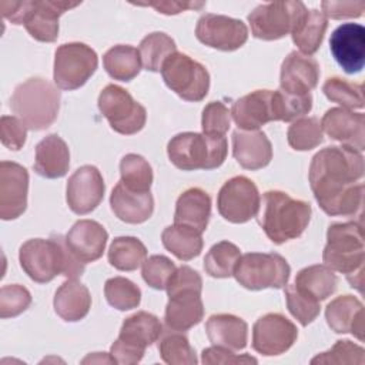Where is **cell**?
I'll return each instance as SVG.
<instances>
[{
	"label": "cell",
	"instance_id": "cell-38",
	"mask_svg": "<svg viewBox=\"0 0 365 365\" xmlns=\"http://www.w3.org/2000/svg\"><path fill=\"white\" fill-rule=\"evenodd\" d=\"M241 257L240 248L230 241L214 244L204 258V269L212 278H230Z\"/></svg>",
	"mask_w": 365,
	"mask_h": 365
},
{
	"label": "cell",
	"instance_id": "cell-30",
	"mask_svg": "<svg viewBox=\"0 0 365 365\" xmlns=\"http://www.w3.org/2000/svg\"><path fill=\"white\" fill-rule=\"evenodd\" d=\"M205 332L210 342L230 351H241L247 346L248 325L231 314H214L205 322Z\"/></svg>",
	"mask_w": 365,
	"mask_h": 365
},
{
	"label": "cell",
	"instance_id": "cell-1",
	"mask_svg": "<svg viewBox=\"0 0 365 365\" xmlns=\"http://www.w3.org/2000/svg\"><path fill=\"white\" fill-rule=\"evenodd\" d=\"M364 157L346 145H331L318 151L311 161L308 180L321 210L332 217L361 212Z\"/></svg>",
	"mask_w": 365,
	"mask_h": 365
},
{
	"label": "cell",
	"instance_id": "cell-53",
	"mask_svg": "<svg viewBox=\"0 0 365 365\" xmlns=\"http://www.w3.org/2000/svg\"><path fill=\"white\" fill-rule=\"evenodd\" d=\"M322 13L334 20L356 19L365 10V1H322Z\"/></svg>",
	"mask_w": 365,
	"mask_h": 365
},
{
	"label": "cell",
	"instance_id": "cell-42",
	"mask_svg": "<svg viewBox=\"0 0 365 365\" xmlns=\"http://www.w3.org/2000/svg\"><path fill=\"white\" fill-rule=\"evenodd\" d=\"M288 144L297 151H308L324 141V131L317 117H304L294 121L287 131Z\"/></svg>",
	"mask_w": 365,
	"mask_h": 365
},
{
	"label": "cell",
	"instance_id": "cell-17",
	"mask_svg": "<svg viewBox=\"0 0 365 365\" xmlns=\"http://www.w3.org/2000/svg\"><path fill=\"white\" fill-rule=\"evenodd\" d=\"M106 184L101 173L94 165L77 168L67 181L66 200L68 208L78 215L91 212L103 201Z\"/></svg>",
	"mask_w": 365,
	"mask_h": 365
},
{
	"label": "cell",
	"instance_id": "cell-8",
	"mask_svg": "<svg viewBox=\"0 0 365 365\" xmlns=\"http://www.w3.org/2000/svg\"><path fill=\"white\" fill-rule=\"evenodd\" d=\"M163 327L160 319L145 311H138L125 318L118 338L110 348V355L115 364H138L147 346H151L161 335Z\"/></svg>",
	"mask_w": 365,
	"mask_h": 365
},
{
	"label": "cell",
	"instance_id": "cell-16",
	"mask_svg": "<svg viewBox=\"0 0 365 365\" xmlns=\"http://www.w3.org/2000/svg\"><path fill=\"white\" fill-rule=\"evenodd\" d=\"M297 338V327L282 314H265L258 318L252 327V349L265 356L287 352Z\"/></svg>",
	"mask_w": 365,
	"mask_h": 365
},
{
	"label": "cell",
	"instance_id": "cell-25",
	"mask_svg": "<svg viewBox=\"0 0 365 365\" xmlns=\"http://www.w3.org/2000/svg\"><path fill=\"white\" fill-rule=\"evenodd\" d=\"M204 317L201 292L182 289L168 294L164 321L168 329L184 332L200 324Z\"/></svg>",
	"mask_w": 365,
	"mask_h": 365
},
{
	"label": "cell",
	"instance_id": "cell-48",
	"mask_svg": "<svg viewBox=\"0 0 365 365\" xmlns=\"http://www.w3.org/2000/svg\"><path fill=\"white\" fill-rule=\"evenodd\" d=\"M231 127L230 110L221 101L208 103L201 115L202 133L211 137H225Z\"/></svg>",
	"mask_w": 365,
	"mask_h": 365
},
{
	"label": "cell",
	"instance_id": "cell-36",
	"mask_svg": "<svg viewBox=\"0 0 365 365\" xmlns=\"http://www.w3.org/2000/svg\"><path fill=\"white\" fill-rule=\"evenodd\" d=\"M108 262L118 271H134L147 258L145 245L135 237H117L108 248Z\"/></svg>",
	"mask_w": 365,
	"mask_h": 365
},
{
	"label": "cell",
	"instance_id": "cell-23",
	"mask_svg": "<svg viewBox=\"0 0 365 365\" xmlns=\"http://www.w3.org/2000/svg\"><path fill=\"white\" fill-rule=\"evenodd\" d=\"M238 130L254 131L274 121L272 113V91L255 90L247 96L240 97L232 103L230 111Z\"/></svg>",
	"mask_w": 365,
	"mask_h": 365
},
{
	"label": "cell",
	"instance_id": "cell-19",
	"mask_svg": "<svg viewBox=\"0 0 365 365\" xmlns=\"http://www.w3.org/2000/svg\"><path fill=\"white\" fill-rule=\"evenodd\" d=\"M329 48L346 74L359 73L365 61V29L358 23L338 26L329 38Z\"/></svg>",
	"mask_w": 365,
	"mask_h": 365
},
{
	"label": "cell",
	"instance_id": "cell-5",
	"mask_svg": "<svg viewBox=\"0 0 365 365\" xmlns=\"http://www.w3.org/2000/svg\"><path fill=\"white\" fill-rule=\"evenodd\" d=\"M10 107L27 128L40 131L56 121L60 110V91L48 80L31 77L14 88Z\"/></svg>",
	"mask_w": 365,
	"mask_h": 365
},
{
	"label": "cell",
	"instance_id": "cell-29",
	"mask_svg": "<svg viewBox=\"0 0 365 365\" xmlns=\"http://www.w3.org/2000/svg\"><path fill=\"white\" fill-rule=\"evenodd\" d=\"M34 171L44 178H61L70 167V150L57 134L46 135L36 145Z\"/></svg>",
	"mask_w": 365,
	"mask_h": 365
},
{
	"label": "cell",
	"instance_id": "cell-3",
	"mask_svg": "<svg viewBox=\"0 0 365 365\" xmlns=\"http://www.w3.org/2000/svg\"><path fill=\"white\" fill-rule=\"evenodd\" d=\"M311 204L295 200L284 191L272 190L262 195L257 214L265 235L277 245L298 238L309 224Z\"/></svg>",
	"mask_w": 365,
	"mask_h": 365
},
{
	"label": "cell",
	"instance_id": "cell-50",
	"mask_svg": "<svg viewBox=\"0 0 365 365\" xmlns=\"http://www.w3.org/2000/svg\"><path fill=\"white\" fill-rule=\"evenodd\" d=\"M27 137V125L13 115H3L0 120V138L1 144L9 150H20Z\"/></svg>",
	"mask_w": 365,
	"mask_h": 365
},
{
	"label": "cell",
	"instance_id": "cell-13",
	"mask_svg": "<svg viewBox=\"0 0 365 365\" xmlns=\"http://www.w3.org/2000/svg\"><path fill=\"white\" fill-rule=\"evenodd\" d=\"M305 10L307 7L301 1H274L261 4L248 14L251 33L259 40H279L292 31L297 20Z\"/></svg>",
	"mask_w": 365,
	"mask_h": 365
},
{
	"label": "cell",
	"instance_id": "cell-51",
	"mask_svg": "<svg viewBox=\"0 0 365 365\" xmlns=\"http://www.w3.org/2000/svg\"><path fill=\"white\" fill-rule=\"evenodd\" d=\"M165 289H167V294H173V292L182 291V289H194V291L201 292V289H202V278L191 267L181 265L171 275Z\"/></svg>",
	"mask_w": 365,
	"mask_h": 365
},
{
	"label": "cell",
	"instance_id": "cell-54",
	"mask_svg": "<svg viewBox=\"0 0 365 365\" xmlns=\"http://www.w3.org/2000/svg\"><path fill=\"white\" fill-rule=\"evenodd\" d=\"M138 6H150L155 9L161 14H178L185 10L201 9L205 6L204 1H175V0H160V1H148V3H138Z\"/></svg>",
	"mask_w": 365,
	"mask_h": 365
},
{
	"label": "cell",
	"instance_id": "cell-40",
	"mask_svg": "<svg viewBox=\"0 0 365 365\" xmlns=\"http://www.w3.org/2000/svg\"><path fill=\"white\" fill-rule=\"evenodd\" d=\"M312 108V96L309 94H292L282 91L281 88L272 91V113L274 121H292Z\"/></svg>",
	"mask_w": 365,
	"mask_h": 365
},
{
	"label": "cell",
	"instance_id": "cell-21",
	"mask_svg": "<svg viewBox=\"0 0 365 365\" xmlns=\"http://www.w3.org/2000/svg\"><path fill=\"white\" fill-rule=\"evenodd\" d=\"M319 64L299 51H291L281 64L279 88L292 94H309L319 80Z\"/></svg>",
	"mask_w": 365,
	"mask_h": 365
},
{
	"label": "cell",
	"instance_id": "cell-7",
	"mask_svg": "<svg viewBox=\"0 0 365 365\" xmlns=\"http://www.w3.org/2000/svg\"><path fill=\"white\" fill-rule=\"evenodd\" d=\"M227 151L225 137H211L192 131L174 135L167 145L170 161L182 171L218 168L225 161Z\"/></svg>",
	"mask_w": 365,
	"mask_h": 365
},
{
	"label": "cell",
	"instance_id": "cell-24",
	"mask_svg": "<svg viewBox=\"0 0 365 365\" xmlns=\"http://www.w3.org/2000/svg\"><path fill=\"white\" fill-rule=\"evenodd\" d=\"M232 155L245 170H261L272 160V145L265 133L235 130L232 133Z\"/></svg>",
	"mask_w": 365,
	"mask_h": 365
},
{
	"label": "cell",
	"instance_id": "cell-46",
	"mask_svg": "<svg viewBox=\"0 0 365 365\" xmlns=\"http://www.w3.org/2000/svg\"><path fill=\"white\" fill-rule=\"evenodd\" d=\"M365 351L361 345L351 342L349 339L336 341L335 345L322 354H318L311 359V364H358L365 362Z\"/></svg>",
	"mask_w": 365,
	"mask_h": 365
},
{
	"label": "cell",
	"instance_id": "cell-20",
	"mask_svg": "<svg viewBox=\"0 0 365 365\" xmlns=\"http://www.w3.org/2000/svg\"><path fill=\"white\" fill-rule=\"evenodd\" d=\"M319 123L322 131H325L328 137L362 153L365 147V115L362 113H354L344 107H334L324 114Z\"/></svg>",
	"mask_w": 365,
	"mask_h": 365
},
{
	"label": "cell",
	"instance_id": "cell-31",
	"mask_svg": "<svg viewBox=\"0 0 365 365\" xmlns=\"http://www.w3.org/2000/svg\"><path fill=\"white\" fill-rule=\"evenodd\" d=\"M56 314L67 321L77 322L83 319L91 308V295L86 285L77 279L67 278L54 294L53 299Z\"/></svg>",
	"mask_w": 365,
	"mask_h": 365
},
{
	"label": "cell",
	"instance_id": "cell-32",
	"mask_svg": "<svg viewBox=\"0 0 365 365\" xmlns=\"http://www.w3.org/2000/svg\"><path fill=\"white\" fill-rule=\"evenodd\" d=\"M327 27L328 19L322 11L317 9H307L299 16L291 31L292 41L302 54L311 56L321 47Z\"/></svg>",
	"mask_w": 365,
	"mask_h": 365
},
{
	"label": "cell",
	"instance_id": "cell-12",
	"mask_svg": "<svg viewBox=\"0 0 365 365\" xmlns=\"http://www.w3.org/2000/svg\"><path fill=\"white\" fill-rule=\"evenodd\" d=\"M97 104L110 127L118 134L133 135L145 125V108L120 86H106L98 96Z\"/></svg>",
	"mask_w": 365,
	"mask_h": 365
},
{
	"label": "cell",
	"instance_id": "cell-14",
	"mask_svg": "<svg viewBox=\"0 0 365 365\" xmlns=\"http://www.w3.org/2000/svg\"><path fill=\"white\" fill-rule=\"evenodd\" d=\"M259 204L261 197L257 185L244 175H237L225 181L217 197L220 215L232 224H244L257 217Z\"/></svg>",
	"mask_w": 365,
	"mask_h": 365
},
{
	"label": "cell",
	"instance_id": "cell-45",
	"mask_svg": "<svg viewBox=\"0 0 365 365\" xmlns=\"http://www.w3.org/2000/svg\"><path fill=\"white\" fill-rule=\"evenodd\" d=\"M285 299L288 311L302 327H307L319 315V301L297 288L295 284L285 287Z\"/></svg>",
	"mask_w": 365,
	"mask_h": 365
},
{
	"label": "cell",
	"instance_id": "cell-39",
	"mask_svg": "<svg viewBox=\"0 0 365 365\" xmlns=\"http://www.w3.org/2000/svg\"><path fill=\"white\" fill-rule=\"evenodd\" d=\"M121 182L133 190L145 192L150 191L153 184V168L148 161L138 154H125L120 161Z\"/></svg>",
	"mask_w": 365,
	"mask_h": 365
},
{
	"label": "cell",
	"instance_id": "cell-49",
	"mask_svg": "<svg viewBox=\"0 0 365 365\" xmlns=\"http://www.w3.org/2000/svg\"><path fill=\"white\" fill-rule=\"evenodd\" d=\"M31 304V295L27 288L19 284L3 285L0 289V317L13 318L24 312Z\"/></svg>",
	"mask_w": 365,
	"mask_h": 365
},
{
	"label": "cell",
	"instance_id": "cell-47",
	"mask_svg": "<svg viewBox=\"0 0 365 365\" xmlns=\"http://www.w3.org/2000/svg\"><path fill=\"white\" fill-rule=\"evenodd\" d=\"M177 269L175 264L165 255H151L143 262L141 275L147 285L154 289H165L171 275Z\"/></svg>",
	"mask_w": 365,
	"mask_h": 365
},
{
	"label": "cell",
	"instance_id": "cell-2",
	"mask_svg": "<svg viewBox=\"0 0 365 365\" xmlns=\"http://www.w3.org/2000/svg\"><path fill=\"white\" fill-rule=\"evenodd\" d=\"M19 261L29 278L38 284L50 282L57 275L76 279L86 265L73 255L66 237L60 234L26 241L19 250Z\"/></svg>",
	"mask_w": 365,
	"mask_h": 365
},
{
	"label": "cell",
	"instance_id": "cell-52",
	"mask_svg": "<svg viewBox=\"0 0 365 365\" xmlns=\"http://www.w3.org/2000/svg\"><path fill=\"white\" fill-rule=\"evenodd\" d=\"M201 362L207 364V365H211V364L212 365L214 364L227 365V364H257L258 361L251 355H247V354L237 355V354H234V351L212 345L202 351Z\"/></svg>",
	"mask_w": 365,
	"mask_h": 365
},
{
	"label": "cell",
	"instance_id": "cell-11",
	"mask_svg": "<svg viewBox=\"0 0 365 365\" xmlns=\"http://www.w3.org/2000/svg\"><path fill=\"white\" fill-rule=\"evenodd\" d=\"M98 66L97 53L84 43H66L54 54V83L61 90H77L87 83Z\"/></svg>",
	"mask_w": 365,
	"mask_h": 365
},
{
	"label": "cell",
	"instance_id": "cell-26",
	"mask_svg": "<svg viewBox=\"0 0 365 365\" xmlns=\"http://www.w3.org/2000/svg\"><path fill=\"white\" fill-rule=\"evenodd\" d=\"M110 207L118 220L127 224H141L153 215L154 198L150 191H133L118 181L111 191Z\"/></svg>",
	"mask_w": 365,
	"mask_h": 365
},
{
	"label": "cell",
	"instance_id": "cell-18",
	"mask_svg": "<svg viewBox=\"0 0 365 365\" xmlns=\"http://www.w3.org/2000/svg\"><path fill=\"white\" fill-rule=\"evenodd\" d=\"M29 173L13 161L0 163V218H19L27 208Z\"/></svg>",
	"mask_w": 365,
	"mask_h": 365
},
{
	"label": "cell",
	"instance_id": "cell-43",
	"mask_svg": "<svg viewBox=\"0 0 365 365\" xmlns=\"http://www.w3.org/2000/svg\"><path fill=\"white\" fill-rule=\"evenodd\" d=\"M104 295L107 302L118 311L137 308L141 301L140 288L124 277L108 278L104 284Z\"/></svg>",
	"mask_w": 365,
	"mask_h": 365
},
{
	"label": "cell",
	"instance_id": "cell-6",
	"mask_svg": "<svg viewBox=\"0 0 365 365\" xmlns=\"http://www.w3.org/2000/svg\"><path fill=\"white\" fill-rule=\"evenodd\" d=\"M80 3L57 0H23L0 1V10L6 20L23 24L27 33L37 41L53 43L58 37V19L63 13Z\"/></svg>",
	"mask_w": 365,
	"mask_h": 365
},
{
	"label": "cell",
	"instance_id": "cell-41",
	"mask_svg": "<svg viewBox=\"0 0 365 365\" xmlns=\"http://www.w3.org/2000/svg\"><path fill=\"white\" fill-rule=\"evenodd\" d=\"M158 352L161 359L170 365H195L198 362L188 338L178 331H173L160 339Z\"/></svg>",
	"mask_w": 365,
	"mask_h": 365
},
{
	"label": "cell",
	"instance_id": "cell-34",
	"mask_svg": "<svg viewBox=\"0 0 365 365\" xmlns=\"http://www.w3.org/2000/svg\"><path fill=\"white\" fill-rule=\"evenodd\" d=\"M103 64L107 74L120 81H131L141 70L140 51L128 44H117L106 51Z\"/></svg>",
	"mask_w": 365,
	"mask_h": 365
},
{
	"label": "cell",
	"instance_id": "cell-33",
	"mask_svg": "<svg viewBox=\"0 0 365 365\" xmlns=\"http://www.w3.org/2000/svg\"><path fill=\"white\" fill-rule=\"evenodd\" d=\"M294 284L297 288L321 302L336 291L338 277L325 264H315L302 268L297 274Z\"/></svg>",
	"mask_w": 365,
	"mask_h": 365
},
{
	"label": "cell",
	"instance_id": "cell-10",
	"mask_svg": "<svg viewBox=\"0 0 365 365\" xmlns=\"http://www.w3.org/2000/svg\"><path fill=\"white\" fill-rule=\"evenodd\" d=\"M165 86L185 101H201L210 90L207 68L184 53H173L161 67Z\"/></svg>",
	"mask_w": 365,
	"mask_h": 365
},
{
	"label": "cell",
	"instance_id": "cell-22",
	"mask_svg": "<svg viewBox=\"0 0 365 365\" xmlns=\"http://www.w3.org/2000/svg\"><path fill=\"white\" fill-rule=\"evenodd\" d=\"M108 240L106 228L94 220L77 221L66 235V242L73 255L84 264L98 259Z\"/></svg>",
	"mask_w": 365,
	"mask_h": 365
},
{
	"label": "cell",
	"instance_id": "cell-37",
	"mask_svg": "<svg viewBox=\"0 0 365 365\" xmlns=\"http://www.w3.org/2000/svg\"><path fill=\"white\" fill-rule=\"evenodd\" d=\"M141 64L145 70L158 73L164 61L177 51L175 41L163 31H154L147 34L140 43Z\"/></svg>",
	"mask_w": 365,
	"mask_h": 365
},
{
	"label": "cell",
	"instance_id": "cell-4",
	"mask_svg": "<svg viewBox=\"0 0 365 365\" xmlns=\"http://www.w3.org/2000/svg\"><path fill=\"white\" fill-rule=\"evenodd\" d=\"M324 264L346 275L349 285L362 292L365 247L361 222H335L328 227Z\"/></svg>",
	"mask_w": 365,
	"mask_h": 365
},
{
	"label": "cell",
	"instance_id": "cell-55",
	"mask_svg": "<svg viewBox=\"0 0 365 365\" xmlns=\"http://www.w3.org/2000/svg\"><path fill=\"white\" fill-rule=\"evenodd\" d=\"M98 354V356L97 358H93L91 355H88L87 358H84L83 359V364H87V362H108V364H111V362H114V359H113V356L110 355V356H101V354L100 352H97ZM115 364V362H114Z\"/></svg>",
	"mask_w": 365,
	"mask_h": 365
},
{
	"label": "cell",
	"instance_id": "cell-44",
	"mask_svg": "<svg viewBox=\"0 0 365 365\" xmlns=\"http://www.w3.org/2000/svg\"><path fill=\"white\" fill-rule=\"evenodd\" d=\"M322 91L328 100L338 103L344 108L354 110L364 107V90L359 83H352L341 77H329L324 83Z\"/></svg>",
	"mask_w": 365,
	"mask_h": 365
},
{
	"label": "cell",
	"instance_id": "cell-35",
	"mask_svg": "<svg viewBox=\"0 0 365 365\" xmlns=\"http://www.w3.org/2000/svg\"><path fill=\"white\" fill-rule=\"evenodd\" d=\"M161 242L167 251L181 261H190L198 257L204 245L200 232L177 224L164 228Z\"/></svg>",
	"mask_w": 365,
	"mask_h": 365
},
{
	"label": "cell",
	"instance_id": "cell-27",
	"mask_svg": "<svg viewBox=\"0 0 365 365\" xmlns=\"http://www.w3.org/2000/svg\"><path fill=\"white\" fill-rule=\"evenodd\" d=\"M325 319L334 332H351L364 341V305L356 297L341 295L332 299L325 308Z\"/></svg>",
	"mask_w": 365,
	"mask_h": 365
},
{
	"label": "cell",
	"instance_id": "cell-28",
	"mask_svg": "<svg viewBox=\"0 0 365 365\" xmlns=\"http://www.w3.org/2000/svg\"><path fill=\"white\" fill-rule=\"evenodd\" d=\"M211 215V198L207 191L194 187L185 190L175 202L174 224L202 234Z\"/></svg>",
	"mask_w": 365,
	"mask_h": 365
},
{
	"label": "cell",
	"instance_id": "cell-9",
	"mask_svg": "<svg viewBox=\"0 0 365 365\" xmlns=\"http://www.w3.org/2000/svg\"><path fill=\"white\" fill-rule=\"evenodd\" d=\"M291 268L277 252H248L240 257L234 277L240 285L251 291L279 289L288 284Z\"/></svg>",
	"mask_w": 365,
	"mask_h": 365
},
{
	"label": "cell",
	"instance_id": "cell-15",
	"mask_svg": "<svg viewBox=\"0 0 365 365\" xmlns=\"http://www.w3.org/2000/svg\"><path fill=\"white\" fill-rule=\"evenodd\" d=\"M195 37L207 47L221 51H234L245 44L248 29L245 23L238 19L205 13L197 21Z\"/></svg>",
	"mask_w": 365,
	"mask_h": 365
}]
</instances>
